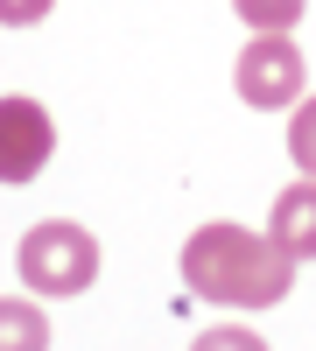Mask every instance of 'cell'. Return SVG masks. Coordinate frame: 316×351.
<instances>
[{"label":"cell","instance_id":"30bf717a","mask_svg":"<svg viewBox=\"0 0 316 351\" xmlns=\"http://www.w3.org/2000/svg\"><path fill=\"white\" fill-rule=\"evenodd\" d=\"M42 14H49V0H0V21H8V28H28Z\"/></svg>","mask_w":316,"mask_h":351},{"label":"cell","instance_id":"5b68a950","mask_svg":"<svg viewBox=\"0 0 316 351\" xmlns=\"http://www.w3.org/2000/svg\"><path fill=\"white\" fill-rule=\"evenodd\" d=\"M267 239L281 246L302 267V260H316V176H302V183H289L274 197V211H267Z\"/></svg>","mask_w":316,"mask_h":351},{"label":"cell","instance_id":"3957f363","mask_svg":"<svg viewBox=\"0 0 316 351\" xmlns=\"http://www.w3.org/2000/svg\"><path fill=\"white\" fill-rule=\"evenodd\" d=\"M232 84H239V99H246L253 112L295 106V99H302V49H295L289 36H253V43L239 49Z\"/></svg>","mask_w":316,"mask_h":351},{"label":"cell","instance_id":"9c48e42d","mask_svg":"<svg viewBox=\"0 0 316 351\" xmlns=\"http://www.w3.org/2000/svg\"><path fill=\"white\" fill-rule=\"evenodd\" d=\"M190 351H267V337H260V330H239V324H225V330H204Z\"/></svg>","mask_w":316,"mask_h":351},{"label":"cell","instance_id":"52a82bcc","mask_svg":"<svg viewBox=\"0 0 316 351\" xmlns=\"http://www.w3.org/2000/svg\"><path fill=\"white\" fill-rule=\"evenodd\" d=\"M232 8H239V21L253 28V36H289L309 0H232Z\"/></svg>","mask_w":316,"mask_h":351},{"label":"cell","instance_id":"277c9868","mask_svg":"<svg viewBox=\"0 0 316 351\" xmlns=\"http://www.w3.org/2000/svg\"><path fill=\"white\" fill-rule=\"evenodd\" d=\"M56 155V127L36 99H0V183H36Z\"/></svg>","mask_w":316,"mask_h":351},{"label":"cell","instance_id":"6da1fadb","mask_svg":"<svg viewBox=\"0 0 316 351\" xmlns=\"http://www.w3.org/2000/svg\"><path fill=\"white\" fill-rule=\"evenodd\" d=\"M183 288L218 309H274L295 288V260L281 253L267 232L246 225H204L183 246Z\"/></svg>","mask_w":316,"mask_h":351},{"label":"cell","instance_id":"ba28073f","mask_svg":"<svg viewBox=\"0 0 316 351\" xmlns=\"http://www.w3.org/2000/svg\"><path fill=\"white\" fill-rule=\"evenodd\" d=\"M289 155L302 176H316V99H295V120H289Z\"/></svg>","mask_w":316,"mask_h":351},{"label":"cell","instance_id":"7a4b0ae2","mask_svg":"<svg viewBox=\"0 0 316 351\" xmlns=\"http://www.w3.org/2000/svg\"><path fill=\"white\" fill-rule=\"evenodd\" d=\"M14 267L36 295H84L99 281V239L71 218H49L14 246Z\"/></svg>","mask_w":316,"mask_h":351},{"label":"cell","instance_id":"8992f818","mask_svg":"<svg viewBox=\"0 0 316 351\" xmlns=\"http://www.w3.org/2000/svg\"><path fill=\"white\" fill-rule=\"evenodd\" d=\"M0 351H49V316L28 295H0Z\"/></svg>","mask_w":316,"mask_h":351}]
</instances>
